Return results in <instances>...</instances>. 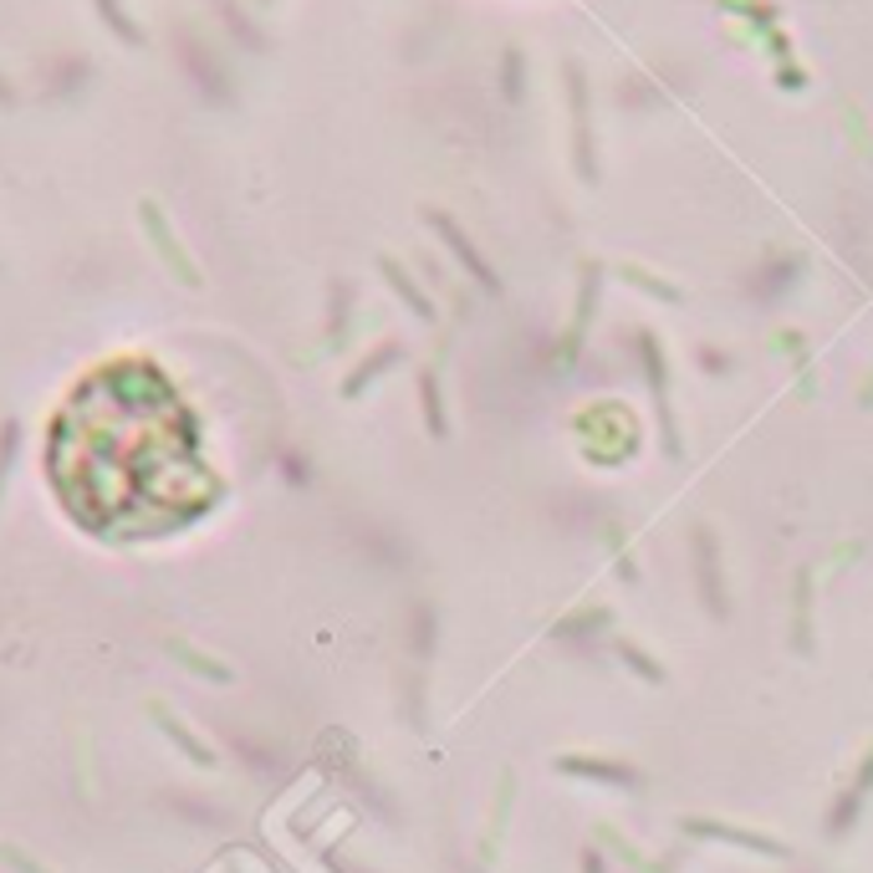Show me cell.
<instances>
[{
    "mask_svg": "<svg viewBox=\"0 0 873 873\" xmlns=\"http://www.w3.org/2000/svg\"><path fill=\"white\" fill-rule=\"evenodd\" d=\"M47 486L102 541L185 532L220 496L200 414L149 358H113L72 384L47 429Z\"/></svg>",
    "mask_w": 873,
    "mask_h": 873,
    "instance_id": "cell-1",
    "label": "cell"
}]
</instances>
